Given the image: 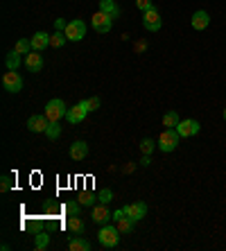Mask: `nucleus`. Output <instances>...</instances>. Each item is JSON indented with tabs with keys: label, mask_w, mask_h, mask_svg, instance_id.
Masks as SVG:
<instances>
[{
	"label": "nucleus",
	"mask_w": 226,
	"mask_h": 251,
	"mask_svg": "<svg viewBox=\"0 0 226 251\" xmlns=\"http://www.w3.org/2000/svg\"><path fill=\"white\" fill-rule=\"evenodd\" d=\"M66 43H68V36L64 34V29H57V32L50 34V46L52 48H64Z\"/></svg>",
	"instance_id": "nucleus-20"
},
{
	"label": "nucleus",
	"mask_w": 226,
	"mask_h": 251,
	"mask_svg": "<svg viewBox=\"0 0 226 251\" xmlns=\"http://www.w3.org/2000/svg\"><path fill=\"white\" fill-rule=\"evenodd\" d=\"M2 86H5L7 93H21L23 88V77L18 75L16 70H7L2 75Z\"/></svg>",
	"instance_id": "nucleus-5"
},
{
	"label": "nucleus",
	"mask_w": 226,
	"mask_h": 251,
	"mask_svg": "<svg viewBox=\"0 0 226 251\" xmlns=\"http://www.w3.org/2000/svg\"><path fill=\"white\" fill-rule=\"evenodd\" d=\"M100 12L109 14L113 21H116L118 16H120V9H118V5L113 2V0H100Z\"/></svg>",
	"instance_id": "nucleus-19"
},
{
	"label": "nucleus",
	"mask_w": 226,
	"mask_h": 251,
	"mask_svg": "<svg viewBox=\"0 0 226 251\" xmlns=\"http://www.w3.org/2000/svg\"><path fill=\"white\" fill-rule=\"evenodd\" d=\"M64 34L68 36V41H81L84 36H86V23L81 21V18H75V21H70L68 25H66Z\"/></svg>",
	"instance_id": "nucleus-4"
},
{
	"label": "nucleus",
	"mask_w": 226,
	"mask_h": 251,
	"mask_svg": "<svg viewBox=\"0 0 226 251\" xmlns=\"http://www.w3.org/2000/svg\"><path fill=\"white\" fill-rule=\"evenodd\" d=\"M181 136L176 134V129H163V134L158 136V150L165 154L174 152L176 150V145H179Z\"/></svg>",
	"instance_id": "nucleus-2"
},
{
	"label": "nucleus",
	"mask_w": 226,
	"mask_h": 251,
	"mask_svg": "<svg viewBox=\"0 0 226 251\" xmlns=\"http://www.w3.org/2000/svg\"><path fill=\"white\" fill-rule=\"evenodd\" d=\"M25 66H27V70H32V73H39V70L43 68V54L32 50L29 54H25Z\"/></svg>",
	"instance_id": "nucleus-14"
},
{
	"label": "nucleus",
	"mask_w": 226,
	"mask_h": 251,
	"mask_svg": "<svg viewBox=\"0 0 226 251\" xmlns=\"http://www.w3.org/2000/svg\"><path fill=\"white\" fill-rule=\"evenodd\" d=\"M136 7L145 14V12H150V9H154V2H151V0H136Z\"/></svg>",
	"instance_id": "nucleus-32"
},
{
	"label": "nucleus",
	"mask_w": 226,
	"mask_h": 251,
	"mask_svg": "<svg viewBox=\"0 0 226 251\" xmlns=\"http://www.w3.org/2000/svg\"><path fill=\"white\" fill-rule=\"evenodd\" d=\"M86 113H91V109H88V100H81L79 104L70 106L68 113H66V118H68L70 125H79L84 118H86Z\"/></svg>",
	"instance_id": "nucleus-7"
},
{
	"label": "nucleus",
	"mask_w": 226,
	"mask_h": 251,
	"mask_svg": "<svg viewBox=\"0 0 226 251\" xmlns=\"http://www.w3.org/2000/svg\"><path fill=\"white\" fill-rule=\"evenodd\" d=\"M120 235L122 233L118 231V226L102 224V228H100V233H98V240L104 249H113V247H118V242H120Z\"/></svg>",
	"instance_id": "nucleus-1"
},
{
	"label": "nucleus",
	"mask_w": 226,
	"mask_h": 251,
	"mask_svg": "<svg viewBox=\"0 0 226 251\" xmlns=\"http://www.w3.org/2000/svg\"><path fill=\"white\" fill-rule=\"evenodd\" d=\"M5 64H7V70H18V66H21V54H18L16 50H12V52L7 54Z\"/></svg>",
	"instance_id": "nucleus-23"
},
{
	"label": "nucleus",
	"mask_w": 226,
	"mask_h": 251,
	"mask_svg": "<svg viewBox=\"0 0 226 251\" xmlns=\"http://www.w3.org/2000/svg\"><path fill=\"white\" fill-rule=\"evenodd\" d=\"M125 213H127V217H131L133 222H140V220L147 215V204L145 201H133V204H127L125 206Z\"/></svg>",
	"instance_id": "nucleus-10"
},
{
	"label": "nucleus",
	"mask_w": 226,
	"mask_h": 251,
	"mask_svg": "<svg viewBox=\"0 0 226 251\" xmlns=\"http://www.w3.org/2000/svg\"><path fill=\"white\" fill-rule=\"evenodd\" d=\"M68 154H70V158H73V161H84V158L88 156V145L84 143V140H75V143L70 145Z\"/></svg>",
	"instance_id": "nucleus-13"
},
{
	"label": "nucleus",
	"mask_w": 226,
	"mask_h": 251,
	"mask_svg": "<svg viewBox=\"0 0 226 251\" xmlns=\"http://www.w3.org/2000/svg\"><path fill=\"white\" fill-rule=\"evenodd\" d=\"M68 249L70 251H88L91 249V242H88L84 235H73V238L68 240Z\"/></svg>",
	"instance_id": "nucleus-16"
},
{
	"label": "nucleus",
	"mask_w": 226,
	"mask_h": 251,
	"mask_svg": "<svg viewBox=\"0 0 226 251\" xmlns=\"http://www.w3.org/2000/svg\"><path fill=\"white\" fill-rule=\"evenodd\" d=\"M77 201H79L81 206H95L98 197H95L93 193H79V195H77Z\"/></svg>",
	"instance_id": "nucleus-26"
},
{
	"label": "nucleus",
	"mask_w": 226,
	"mask_h": 251,
	"mask_svg": "<svg viewBox=\"0 0 226 251\" xmlns=\"http://www.w3.org/2000/svg\"><path fill=\"white\" fill-rule=\"evenodd\" d=\"M0 190H2V193L12 190V176H9V175H2V176H0Z\"/></svg>",
	"instance_id": "nucleus-31"
},
{
	"label": "nucleus",
	"mask_w": 226,
	"mask_h": 251,
	"mask_svg": "<svg viewBox=\"0 0 226 251\" xmlns=\"http://www.w3.org/2000/svg\"><path fill=\"white\" fill-rule=\"evenodd\" d=\"M91 25H93V29L98 32V34H109L111 25H113V18L104 12H98V14L91 16Z\"/></svg>",
	"instance_id": "nucleus-6"
},
{
	"label": "nucleus",
	"mask_w": 226,
	"mask_h": 251,
	"mask_svg": "<svg viewBox=\"0 0 226 251\" xmlns=\"http://www.w3.org/2000/svg\"><path fill=\"white\" fill-rule=\"evenodd\" d=\"M66 25H68V23H66L64 18H57V21H54V27H57V29H66Z\"/></svg>",
	"instance_id": "nucleus-34"
},
{
	"label": "nucleus",
	"mask_w": 226,
	"mask_h": 251,
	"mask_svg": "<svg viewBox=\"0 0 226 251\" xmlns=\"http://www.w3.org/2000/svg\"><path fill=\"white\" fill-rule=\"evenodd\" d=\"M66 226H68L70 233H77V235H84V231H86V226H84V222H81L79 215H70L68 222H66Z\"/></svg>",
	"instance_id": "nucleus-18"
},
{
	"label": "nucleus",
	"mask_w": 226,
	"mask_h": 251,
	"mask_svg": "<svg viewBox=\"0 0 226 251\" xmlns=\"http://www.w3.org/2000/svg\"><path fill=\"white\" fill-rule=\"evenodd\" d=\"M46 136H48L50 140H57L59 136H61V127H59V123H50V125H48Z\"/></svg>",
	"instance_id": "nucleus-27"
},
{
	"label": "nucleus",
	"mask_w": 226,
	"mask_h": 251,
	"mask_svg": "<svg viewBox=\"0 0 226 251\" xmlns=\"http://www.w3.org/2000/svg\"><path fill=\"white\" fill-rule=\"evenodd\" d=\"M109 204H100V206H93V222H98V224H106L111 220V213H109V208H106Z\"/></svg>",
	"instance_id": "nucleus-17"
},
{
	"label": "nucleus",
	"mask_w": 226,
	"mask_h": 251,
	"mask_svg": "<svg viewBox=\"0 0 226 251\" xmlns=\"http://www.w3.org/2000/svg\"><path fill=\"white\" fill-rule=\"evenodd\" d=\"M190 25H192V29H197V32L206 29V27L210 25V16H208V12H203V9L195 12V14H192V18H190Z\"/></svg>",
	"instance_id": "nucleus-12"
},
{
	"label": "nucleus",
	"mask_w": 226,
	"mask_h": 251,
	"mask_svg": "<svg viewBox=\"0 0 226 251\" xmlns=\"http://www.w3.org/2000/svg\"><path fill=\"white\" fill-rule=\"evenodd\" d=\"M48 125H50V120H48L46 113H43V116H29L27 118V129L34 131V134H46Z\"/></svg>",
	"instance_id": "nucleus-11"
},
{
	"label": "nucleus",
	"mask_w": 226,
	"mask_h": 251,
	"mask_svg": "<svg viewBox=\"0 0 226 251\" xmlns=\"http://www.w3.org/2000/svg\"><path fill=\"white\" fill-rule=\"evenodd\" d=\"M133 224H136V222H133L131 217L125 215V217H120V220H118V231H120V233H131Z\"/></svg>",
	"instance_id": "nucleus-24"
},
{
	"label": "nucleus",
	"mask_w": 226,
	"mask_h": 251,
	"mask_svg": "<svg viewBox=\"0 0 226 251\" xmlns=\"http://www.w3.org/2000/svg\"><path fill=\"white\" fill-rule=\"evenodd\" d=\"M100 104H102V102H100V98H88V109H91V111H98Z\"/></svg>",
	"instance_id": "nucleus-33"
},
{
	"label": "nucleus",
	"mask_w": 226,
	"mask_h": 251,
	"mask_svg": "<svg viewBox=\"0 0 226 251\" xmlns=\"http://www.w3.org/2000/svg\"><path fill=\"white\" fill-rule=\"evenodd\" d=\"M66 113H68V106H66L64 100L54 98V100H50V102L46 104V116H48L50 123H59L61 118H66Z\"/></svg>",
	"instance_id": "nucleus-3"
},
{
	"label": "nucleus",
	"mask_w": 226,
	"mask_h": 251,
	"mask_svg": "<svg viewBox=\"0 0 226 251\" xmlns=\"http://www.w3.org/2000/svg\"><path fill=\"white\" fill-rule=\"evenodd\" d=\"M14 50H16L18 54H29L32 52V41H29V39H18Z\"/></svg>",
	"instance_id": "nucleus-25"
},
{
	"label": "nucleus",
	"mask_w": 226,
	"mask_h": 251,
	"mask_svg": "<svg viewBox=\"0 0 226 251\" xmlns=\"http://www.w3.org/2000/svg\"><path fill=\"white\" fill-rule=\"evenodd\" d=\"M199 129H201V125H199L197 120H181V123L176 125V134H179L181 138H188V136H197Z\"/></svg>",
	"instance_id": "nucleus-9"
},
{
	"label": "nucleus",
	"mask_w": 226,
	"mask_h": 251,
	"mask_svg": "<svg viewBox=\"0 0 226 251\" xmlns=\"http://www.w3.org/2000/svg\"><path fill=\"white\" fill-rule=\"evenodd\" d=\"M143 25H145L147 32H158V29L163 27V18H161V14H158L156 7L143 14Z\"/></svg>",
	"instance_id": "nucleus-8"
},
{
	"label": "nucleus",
	"mask_w": 226,
	"mask_h": 251,
	"mask_svg": "<svg viewBox=\"0 0 226 251\" xmlns=\"http://www.w3.org/2000/svg\"><path fill=\"white\" fill-rule=\"evenodd\" d=\"M29 41H32V50H36V52H43V50L50 46V34H48V32H36V34L32 36Z\"/></svg>",
	"instance_id": "nucleus-15"
},
{
	"label": "nucleus",
	"mask_w": 226,
	"mask_h": 251,
	"mask_svg": "<svg viewBox=\"0 0 226 251\" xmlns=\"http://www.w3.org/2000/svg\"><path fill=\"white\" fill-rule=\"evenodd\" d=\"M150 163H151V158L145 154V156H143V161H140V165H150Z\"/></svg>",
	"instance_id": "nucleus-35"
},
{
	"label": "nucleus",
	"mask_w": 226,
	"mask_h": 251,
	"mask_svg": "<svg viewBox=\"0 0 226 251\" xmlns=\"http://www.w3.org/2000/svg\"><path fill=\"white\" fill-rule=\"evenodd\" d=\"M224 120H226V109H224Z\"/></svg>",
	"instance_id": "nucleus-36"
},
{
	"label": "nucleus",
	"mask_w": 226,
	"mask_h": 251,
	"mask_svg": "<svg viewBox=\"0 0 226 251\" xmlns=\"http://www.w3.org/2000/svg\"><path fill=\"white\" fill-rule=\"evenodd\" d=\"M181 123V118L176 111H168L165 116H163V127L165 129H176V125Z\"/></svg>",
	"instance_id": "nucleus-21"
},
{
	"label": "nucleus",
	"mask_w": 226,
	"mask_h": 251,
	"mask_svg": "<svg viewBox=\"0 0 226 251\" xmlns=\"http://www.w3.org/2000/svg\"><path fill=\"white\" fill-rule=\"evenodd\" d=\"M64 210H66V213H68V215H79L81 204H79V201H68V204L64 206Z\"/></svg>",
	"instance_id": "nucleus-30"
},
{
	"label": "nucleus",
	"mask_w": 226,
	"mask_h": 251,
	"mask_svg": "<svg viewBox=\"0 0 226 251\" xmlns=\"http://www.w3.org/2000/svg\"><path fill=\"white\" fill-rule=\"evenodd\" d=\"M98 201L100 204H111V201H113V190H111V188H102L98 195Z\"/></svg>",
	"instance_id": "nucleus-28"
},
{
	"label": "nucleus",
	"mask_w": 226,
	"mask_h": 251,
	"mask_svg": "<svg viewBox=\"0 0 226 251\" xmlns=\"http://www.w3.org/2000/svg\"><path fill=\"white\" fill-rule=\"evenodd\" d=\"M154 147H156V143H154V140H151V138H145V140H143V143H140V152H143V154H147V156H150V154L154 152Z\"/></svg>",
	"instance_id": "nucleus-29"
},
{
	"label": "nucleus",
	"mask_w": 226,
	"mask_h": 251,
	"mask_svg": "<svg viewBox=\"0 0 226 251\" xmlns=\"http://www.w3.org/2000/svg\"><path fill=\"white\" fill-rule=\"evenodd\" d=\"M48 247H50V233H46V231H39V233H36L34 249L36 251H46Z\"/></svg>",
	"instance_id": "nucleus-22"
}]
</instances>
